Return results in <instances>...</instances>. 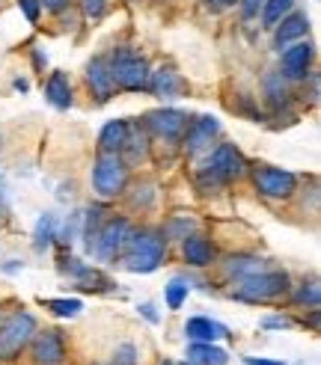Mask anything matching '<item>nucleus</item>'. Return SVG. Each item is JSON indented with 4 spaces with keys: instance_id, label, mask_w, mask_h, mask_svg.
Wrapping results in <instances>:
<instances>
[{
    "instance_id": "29",
    "label": "nucleus",
    "mask_w": 321,
    "mask_h": 365,
    "mask_svg": "<svg viewBox=\"0 0 321 365\" xmlns=\"http://www.w3.org/2000/svg\"><path fill=\"white\" fill-rule=\"evenodd\" d=\"M262 6H265V0H241V15L250 21V18H256V15H259Z\"/></svg>"
},
{
    "instance_id": "10",
    "label": "nucleus",
    "mask_w": 321,
    "mask_h": 365,
    "mask_svg": "<svg viewBox=\"0 0 321 365\" xmlns=\"http://www.w3.org/2000/svg\"><path fill=\"white\" fill-rule=\"evenodd\" d=\"M185 125H188V116L178 113V110H155V113H149V128L158 137L175 140L178 134L185 131Z\"/></svg>"
},
{
    "instance_id": "26",
    "label": "nucleus",
    "mask_w": 321,
    "mask_h": 365,
    "mask_svg": "<svg viewBox=\"0 0 321 365\" xmlns=\"http://www.w3.org/2000/svg\"><path fill=\"white\" fill-rule=\"evenodd\" d=\"M18 6H21V12L27 15L30 24L39 21V0H18Z\"/></svg>"
},
{
    "instance_id": "21",
    "label": "nucleus",
    "mask_w": 321,
    "mask_h": 365,
    "mask_svg": "<svg viewBox=\"0 0 321 365\" xmlns=\"http://www.w3.org/2000/svg\"><path fill=\"white\" fill-rule=\"evenodd\" d=\"M295 0H265V9H262V21L265 27H277L282 21V15L292 9Z\"/></svg>"
},
{
    "instance_id": "28",
    "label": "nucleus",
    "mask_w": 321,
    "mask_h": 365,
    "mask_svg": "<svg viewBox=\"0 0 321 365\" xmlns=\"http://www.w3.org/2000/svg\"><path fill=\"white\" fill-rule=\"evenodd\" d=\"M137 351H134V344H122L119 354H116V365H134L137 359Z\"/></svg>"
},
{
    "instance_id": "15",
    "label": "nucleus",
    "mask_w": 321,
    "mask_h": 365,
    "mask_svg": "<svg viewBox=\"0 0 321 365\" xmlns=\"http://www.w3.org/2000/svg\"><path fill=\"white\" fill-rule=\"evenodd\" d=\"M185 333H188V339H193V341H214V339L229 336V330H226L223 324L208 321V318H190V321L185 324Z\"/></svg>"
},
{
    "instance_id": "23",
    "label": "nucleus",
    "mask_w": 321,
    "mask_h": 365,
    "mask_svg": "<svg viewBox=\"0 0 321 365\" xmlns=\"http://www.w3.org/2000/svg\"><path fill=\"white\" fill-rule=\"evenodd\" d=\"M51 238H54V217L51 214H45L42 220H39V226H36V250H45L48 244H51Z\"/></svg>"
},
{
    "instance_id": "31",
    "label": "nucleus",
    "mask_w": 321,
    "mask_h": 365,
    "mask_svg": "<svg viewBox=\"0 0 321 365\" xmlns=\"http://www.w3.org/2000/svg\"><path fill=\"white\" fill-rule=\"evenodd\" d=\"M262 324H265V327H280V330H285V327H292V321H289V318H265Z\"/></svg>"
},
{
    "instance_id": "30",
    "label": "nucleus",
    "mask_w": 321,
    "mask_h": 365,
    "mask_svg": "<svg viewBox=\"0 0 321 365\" xmlns=\"http://www.w3.org/2000/svg\"><path fill=\"white\" fill-rule=\"evenodd\" d=\"M81 4H83V12H86L89 18H98L101 9H104V0H81Z\"/></svg>"
},
{
    "instance_id": "34",
    "label": "nucleus",
    "mask_w": 321,
    "mask_h": 365,
    "mask_svg": "<svg viewBox=\"0 0 321 365\" xmlns=\"http://www.w3.org/2000/svg\"><path fill=\"white\" fill-rule=\"evenodd\" d=\"M140 309H143V315H146L149 321H158V315H155V309H152L149 303H146V306H140Z\"/></svg>"
},
{
    "instance_id": "8",
    "label": "nucleus",
    "mask_w": 321,
    "mask_h": 365,
    "mask_svg": "<svg viewBox=\"0 0 321 365\" xmlns=\"http://www.w3.org/2000/svg\"><path fill=\"white\" fill-rule=\"evenodd\" d=\"M253 181H256V187L265 196H289L295 190V175L292 173H282V170H274V167L256 170Z\"/></svg>"
},
{
    "instance_id": "14",
    "label": "nucleus",
    "mask_w": 321,
    "mask_h": 365,
    "mask_svg": "<svg viewBox=\"0 0 321 365\" xmlns=\"http://www.w3.org/2000/svg\"><path fill=\"white\" fill-rule=\"evenodd\" d=\"M149 86H152V93H155L158 98H178V96H182V89H185L182 78H178L173 68L155 71L152 81H149Z\"/></svg>"
},
{
    "instance_id": "11",
    "label": "nucleus",
    "mask_w": 321,
    "mask_h": 365,
    "mask_svg": "<svg viewBox=\"0 0 321 365\" xmlns=\"http://www.w3.org/2000/svg\"><path fill=\"white\" fill-rule=\"evenodd\" d=\"M310 60H312V45H307V42L292 45L282 53V75L285 78H303L310 68Z\"/></svg>"
},
{
    "instance_id": "25",
    "label": "nucleus",
    "mask_w": 321,
    "mask_h": 365,
    "mask_svg": "<svg viewBox=\"0 0 321 365\" xmlns=\"http://www.w3.org/2000/svg\"><path fill=\"white\" fill-rule=\"evenodd\" d=\"M48 309L63 318H71V315H78L83 306H81V300H48Z\"/></svg>"
},
{
    "instance_id": "19",
    "label": "nucleus",
    "mask_w": 321,
    "mask_h": 365,
    "mask_svg": "<svg viewBox=\"0 0 321 365\" xmlns=\"http://www.w3.org/2000/svg\"><path fill=\"white\" fill-rule=\"evenodd\" d=\"M310 30V21H307V15H289V18H282V24H280V30H277V45L282 48V45H289V42H295V39H300L303 33Z\"/></svg>"
},
{
    "instance_id": "18",
    "label": "nucleus",
    "mask_w": 321,
    "mask_h": 365,
    "mask_svg": "<svg viewBox=\"0 0 321 365\" xmlns=\"http://www.w3.org/2000/svg\"><path fill=\"white\" fill-rule=\"evenodd\" d=\"M98 143H101L104 152H119V149H125V143H128V125H125L122 119L107 122V125L101 128Z\"/></svg>"
},
{
    "instance_id": "12",
    "label": "nucleus",
    "mask_w": 321,
    "mask_h": 365,
    "mask_svg": "<svg viewBox=\"0 0 321 365\" xmlns=\"http://www.w3.org/2000/svg\"><path fill=\"white\" fill-rule=\"evenodd\" d=\"M218 119H211V116H203V119H196L193 125H190V131H188V152L190 155H196L200 149H205V145L211 143V137L218 134Z\"/></svg>"
},
{
    "instance_id": "2",
    "label": "nucleus",
    "mask_w": 321,
    "mask_h": 365,
    "mask_svg": "<svg viewBox=\"0 0 321 365\" xmlns=\"http://www.w3.org/2000/svg\"><path fill=\"white\" fill-rule=\"evenodd\" d=\"M289 288V277L285 273H250V277H241L238 288H235V297L238 300H250V303H256V300H271L277 294H282V291Z\"/></svg>"
},
{
    "instance_id": "22",
    "label": "nucleus",
    "mask_w": 321,
    "mask_h": 365,
    "mask_svg": "<svg viewBox=\"0 0 321 365\" xmlns=\"http://www.w3.org/2000/svg\"><path fill=\"white\" fill-rule=\"evenodd\" d=\"M226 270L235 273V277H250V273L262 270V262H259V259H229Z\"/></svg>"
},
{
    "instance_id": "33",
    "label": "nucleus",
    "mask_w": 321,
    "mask_h": 365,
    "mask_svg": "<svg viewBox=\"0 0 321 365\" xmlns=\"http://www.w3.org/2000/svg\"><path fill=\"white\" fill-rule=\"evenodd\" d=\"M244 365H282V362H274V359H256V356H244Z\"/></svg>"
},
{
    "instance_id": "3",
    "label": "nucleus",
    "mask_w": 321,
    "mask_h": 365,
    "mask_svg": "<svg viewBox=\"0 0 321 365\" xmlns=\"http://www.w3.org/2000/svg\"><path fill=\"white\" fill-rule=\"evenodd\" d=\"M111 78L122 89L137 93V89L149 86V66H146V60L134 57V53H119V57H113V63H111Z\"/></svg>"
},
{
    "instance_id": "17",
    "label": "nucleus",
    "mask_w": 321,
    "mask_h": 365,
    "mask_svg": "<svg viewBox=\"0 0 321 365\" xmlns=\"http://www.w3.org/2000/svg\"><path fill=\"white\" fill-rule=\"evenodd\" d=\"M182 252H185L188 264H193V267H205V264H211V259H214V250H211V244H208L205 238H196V235H190V238H185Z\"/></svg>"
},
{
    "instance_id": "5",
    "label": "nucleus",
    "mask_w": 321,
    "mask_h": 365,
    "mask_svg": "<svg viewBox=\"0 0 321 365\" xmlns=\"http://www.w3.org/2000/svg\"><path fill=\"white\" fill-rule=\"evenodd\" d=\"M93 181H96V190L101 196H116L122 193L125 181H128V173H125V163L119 158H101L93 170Z\"/></svg>"
},
{
    "instance_id": "16",
    "label": "nucleus",
    "mask_w": 321,
    "mask_h": 365,
    "mask_svg": "<svg viewBox=\"0 0 321 365\" xmlns=\"http://www.w3.org/2000/svg\"><path fill=\"white\" fill-rule=\"evenodd\" d=\"M45 96H48V101L54 107H57V110H66V107L71 104V83H68V78L63 75V71H54V75L48 78Z\"/></svg>"
},
{
    "instance_id": "7",
    "label": "nucleus",
    "mask_w": 321,
    "mask_h": 365,
    "mask_svg": "<svg viewBox=\"0 0 321 365\" xmlns=\"http://www.w3.org/2000/svg\"><path fill=\"white\" fill-rule=\"evenodd\" d=\"M128 235H131L128 220H111L96 235V252L101 255V259H113V255L119 252V247L128 241Z\"/></svg>"
},
{
    "instance_id": "36",
    "label": "nucleus",
    "mask_w": 321,
    "mask_h": 365,
    "mask_svg": "<svg viewBox=\"0 0 321 365\" xmlns=\"http://www.w3.org/2000/svg\"><path fill=\"white\" fill-rule=\"evenodd\" d=\"M164 365H173V362H164Z\"/></svg>"
},
{
    "instance_id": "6",
    "label": "nucleus",
    "mask_w": 321,
    "mask_h": 365,
    "mask_svg": "<svg viewBox=\"0 0 321 365\" xmlns=\"http://www.w3.org/2000/svg\"><path fill=\"white\" fill-rule=\"evenodd\" d=\"M244 173V158L235 145H218V152L211 155V163L205 175H211V181H229V178H238Z\"/></svg>"
},
{
    "instance_id": "32",
    "label": "nucleus",
    "mask_w": 321,
    "mask_h": 365,
    "mask_svg": "<svg viewBox=\"0 0 321 365\" xmlns=\"http://www.w3.org/2000/svg\"><path fill=\"white\" fill-rule=\"evenodd\" d=\"M39 4H45V9H51V12H57V9H63L68 0H39Z\"/></svg>"
},
{
    "instance_id": "35",
    "label": "nucleus",
    "mask_w": 321,
    "mask_h": 365,
    "mask_svg": "<svg viewBox=\"0 0 321 365\" xmlns=\"http://www.w3.org/2000/svg\"><path fill=\"white\" fill-rule=\"evenodd\" d=\"M218 4H220V6H229V4H235V0H218Z\"/></svg>"
},
{
    "instance_id": "13",
    "label": "nucleus",
    "mask_w": 321,
    "mask_h": 365,
    "mask_svg": "<svg viewBox=\"0 0 321 365\" xmlns=\"http://www.w3.org/2000/svg\"><path fill=\"white\" fill-rule=\"evenodd\" d=\"M86 78H89V83H93V93L98 96V98H111L113 96V78H111V66H107L104 60H93L86 66Z\"/></svg>"
},
{
    "instance_id": "4",
    "label": "nucleus",
    "mask_w": 321,
    "mask_h": 365,
    "mask_svg": "<svg viewBox=\"0 0 321 365\" xmlns=\"http://www.w3.org/2000/svg\"><path fill=\"white\" fill-rule=\"evenodd\" d=\"M36 333V321L27 312H15L6 318V324L0 327V356H12L30 341Z\"/></svg>"
},
{
    "instance_id": "27",
    "label": "nucleus",
    "mask_w": 321,
    "mask_h": 365,
    "mask_svg": "<svg viewBox=\"0 0 321 365\" xmlns=\"http://www.w3.org/2000/svg\"><path fill=\"white\" fill-rule=\"evenodd\" d=\"M297 303H310V306H318V285L310 282L307 288L297 291Z\"/></svg>"
},
{
    "instance_id": "20",
    "label": "nucleus",
    "mask_w": 321,
    "mask_h": 365,
    "mask_svg": "<svg viewBox=\"0 0 321 365\" xmlns=\"http://www.w3.org/2000/svg\"><path fill=\"white\" fill-rule=\"evenodd\" d=\"M188 356L200 359V362H205V365H223V362H226V351L211 348V341H196L193 348L188 351Z\"/></svg>"
},
{
    "instance_id": "1",
    "label": "nucleus",
    "mask_w": 321,
    "mask_h": 365,
    "mask_svg": "<svg viewBox=\"0 0 321 365\" xmlns=\"http://www.w3.org/2000/svg\"><path fill=\"white\" fill-rule=\"evenodd\" d=\"M160 262H164V238L158 232H140L131 238V250L125 267L134 273H152Z\"/></svg>"
},
{
    "instance_id": "24",
    "label": "nucleus",
    "mask_w": 321,
    "mask_h": 365,
    "mask_svg": "<svg viewBox=\"0 0 321 365\" xmlns=\"http://www.w3.org/2000/svg\"><path fill=\"white\" fill-rule=\"evenodd\" d=\"M185 297H188V285H185L182 279H173V282L167 285V306H170V309H182Z\"/></svg>"
},
{
    "instance_id": "9",
    "label": "nucleus",
    "mask_w": 321,
    "mask_h": 365,
    "mask_svg": "<svg viewBox=\"0 0 321 365\" xmlns=\"http://www.w3.org/2000/svg\"><path fill=\"white\" fill-rule=\"evenodd\" d=\"M33 356H36V365H60L66 351H63V339L57 330H45L33 344Z\"/></svg>"
}]
</instances>
